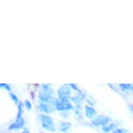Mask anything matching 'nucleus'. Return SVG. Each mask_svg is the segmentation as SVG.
Wrapping results in <instances>:
<instances>
[{
	"instance_id": "4468645a",
	"label": "nucleus",
	"mask_w": 133,
	"mask_h": 133,
	"mask_svg": "<svg viewBox=\"0 0 133 133\" xmlns=\"http://www.w3.org/2000/svg\"><path fill=\"white\" fill-rule=\"evenodd\" d=\"M75 115L77 117H82V105H75Z\"/></svg>"
},
{
	"instance_id": "dca6fc26",
	"label": "nucleus",
	"mask_w": 133,
	"mask_h": 133,
	"mask_svg": "<svg viewBox=\"0 0 133 133\" xmlns=\"http://www.w3.org/2000/svg\"><path fill=\"white\" fill-rule=\"evenodd\" d=\"M24 108H25V109H26L27 110H31L32 104H31V101H30V100H28V99L24 100Z\"/></svg>"
},
{
	"instance_id": "ddd939ff",
	"label": "nucleus",
	"mask_w": 133,
	"mask_h": 133,
	"mask_svg": "<svg viewBox=\"0 0 133 133\" xmlns=\"http://www.w3.org/2000/svg\"><path fill=\"white\" fill-rule=\"evenodd\" d=\"M9 96H10V98L11 99V101L13 102L15 104H17V105L19 104V103H20L19 98H18V97H17L16 94H14V93H12V92H11V93L9 94Z\"/></svg>"
},
{
	"instance_id": "7ed1b4c3",
	"label": "nucleus",
	"mask_w": 133,
	"mask_h": 133,
	"mask_svg": "<svg viewBox=\"0 0 133 133\" xmlns=\"http://www.w3.org/2000/svg\"><path fill=\"white\" fill-rule=\"evenodd\" d=\"M71 88L70 87L69 84H64L62 86H60L57 91V98L61 101L66 102V101H71Z\"/></svg>"
},
{
	"instance_id": "f3484780",
	"label": "nucleus",
	"mask_w": 133,
	"mask_h": 133,
	"mask_svg": "<svg viewBox=\"0 0 133 133\" xmlns=\"http://www.w3.org/2000/svg\"><path fill=\"white\" fill-rule=\"evenodd\" d=\"M111 133H129V131L124 128H116Z\"/></svg>"
},
{
	"instance_id": "6e6552de",
	"label": "nucleus",
	"mask_w": 133,
	"mask_h": 133,
	"mask_svg": "<svg viewBox=\"0 0 133 133\" xmlns=\"http://www.w3.org/2000/svg\"><path fill=\"white\" fill-rule=\"evenodd\" d=\"M97 110L93 106H91V105L87 104L84 106V115L87 118L92 120L93 118L97 117Z\"/></svg>"
},
{
	"instance_id": "aec40b11",
	"label": "nucleus",
	"mask_w": 133,
	"mask_h": 133,
	"mask_svg": "<svg viewBox=\"0 0 133 133\" xmlns=\"http://www.w3.org/2000/svg\"><path fill=\"white\" fill-rule=\"evenodd\" d=\"M129 109L130 110V112L133 114V104H129Z\"/></svg>"
},
{
	"instance_id": "423d86ee",
	"label": "nucleus",
	"mask_w": 133,
	"mask_h": 133,
	"mask_svg": "<svg viewBox=\"0 0 133 133\" xmlns=\"http://www.w3.org/2000/svg\"><path fill=\"white\" fill-rule=\"evenodd\" d=\"M37 108H38V110L40 112H42L43 114H45V115L51 114L56 111V108L53 105L47 104V103H40Z\"/></svg>"
},
{
	"instance_id": "9d476101",
	"label": "nucleus",
	"mask_w": 133,
	"mask_h": 133,
	"mask_svg": "<svg viewBox=\"0 0 133 133\" xmlns=\"http://www.w3.org/2000/svg\"><path fill=\"white\" fill-rule=\"evenodd\" d=\"M115 129H116V125H115V124H113V123H110V124L105 125V126H104V127H102L103 132H104V133L112 132Z\"/></svg>"
},
{
	"instance_id": "5701e85b",
	"label": "nucleus",
	"mask_w": 133,
	"mask_h": 133,
	"mask_svg": "<svg viewBox=\"0 0 133 133\" xmlns=\"http://www.w3.org/2000/svg\"><path fill=\"white\" fill-rule=\"evenodd\" d=\"M40 133H46V132H45V131H41Z\"/></svg>"
},
{
	"instance_id": "2eb2a0df",
	"label": "nucleus",
	"mask_w": 133,
	"mask_h": 133,
	"mask_svg": "<svg viewBox=\"0 0 133 133\" xmlns=\"http://www.w3.org/2000/svg\"><path fill=\"white\" fill-rule=\"evenodd\" d=\"M0 87H1V89L5 90V91L10 92V93H11V87L10 84H5V83H1V84H0Z\"/></svg>"
},
{
	"instance_id": "1a4fd4ad",
	"label": "nucleus",
	"mask_w": 133,
	"mask_h": 133,
	"mask_svg": "<svg viewBox=\"0 0 133 133\" xmlns=\"http://www.w3.org/2000/svg\"><path fill=\"white\" fill-rule=\"evenodd\" d=\"M41 88V92L46 95H50V96H54V91L51 87V84H43L40 85Z\"/></svg>"
},
{
	"instance_id": "f03ea898",
	"label": "nucleus",
	"mask_w": 133,
	"mask_h": 133,
	"mask_svg": "<svg viewBox=\"0 0 133 133\" xmlns=\"http://www.w3.org/2000/svg\"><path fill=\"white\" fill-rule=\"evenodd\" d=\"M38 118L41 122L43 129L50 132H54L56 130V125H55L54 119L51 116L45 114H40Z\"/></svg>"
},
{
	"instance_id": "a211bd4d",
	"label": "nucleus",
	"mask_w": 133,
	"mask_h": 133,
	"mask_svg": "<svg viewBox=\"0 0 133 133\" xmlns=\"http://www.w3.org/2000/svg\"><path fill=\"white\" fill-rule=\"evenodd\" d=\"M70 85V87L71 88L72 90H74V91H76L77 92H79L81 90L79 89V87H78V85L76 84H69Z\"/></svg>"
},
{
	"instance_id": "412c9836",
	"label": "nucleus",
	"mask_w": 133,
	"mask_h": 133,
	"mask_svg": "<svg viewBox=\"0 0 133 133\" xmlns=\"http://www.w3.org/2000/svg\"><path fill=\"white\" fill-rule=\"evenodd\" d=\"M21 133H31V132H30L28 130H23V131H22Z\"/></svg>"
},
{
	"instance_id": "20e7f679",
	"label": "nucleus",
	"mask_w": 133,
	"mask_h": 133,
	"mask_svg": "<svg viewBox=\"0 0 133 133\" xmlns=\"http://www.w3.org/2000/svg\"><path fill=\"white\" fill-rule=\"evenodd\" d=\"M112 121V118L109 116H103V115H99V116H97L95 118L91 120V124L96 127H104L105 125L110 124Z\"/></svg>"
},
{
	"instance_id": "39448f33",
	"label": "nucleus",
	"mask_w": 133,
	"mask_h": 133,
	"mask_svg": "<svg viewBox=\"0 0 133 133\" xmlns=\"http://www.w3.org/2000/svg\"><path fill=\"white\" fill-rule=\"evenodd\" d=\"M55 108H56V110H58L60 112L63 111H69V110H74L75 106L73 105V104L71 103V101H61V100H57V104H55Z\"/></svg>"
},
{
	"instance_id": "0eeeda50",
	"label": "nucleus",
	"mask_w": 133,
	"mask_h": 133,
	"mask_svg": "<svg viewBox=\"0 0 133 133\" xmlns=\"http://www.w3.org/2000/svg\"><path fill=\"white\" fill-rule=\"evenodd\" d=\"M85 98H86V95L81 90L79 92H77V94L75 96H72L71 101L72 104H75V105H82L83 102L84 101Z\"/></svg>"
},
{
	"instance_id": "f8f14e48",
	"label": "nucleus",
	"mask_w": 133,
	"mask_h": 133,
	"mask_svg": "<svg viewBox=\"0 0 133 133\" xmlns=\"http://www.w3.org/2000/svg\"><path fill=\"white\" fill-rule=\"evenodd\" d=\"M118 87L123 91H128L131 90V84H118Z\"/></svg>"
},
{
	"instance_id": "4be33fe9",
	"label": "nucleus",
	"mask_w": 133,
	"mask_h": 133,
	"mask_svg": "<svg viewBox=\"0 0 133 133\" xmlns=\"http://www.w3.org/2000/svg\"><path fill=\"white\" fill-rule=\"evenodd\" d=\"M132 92H133V84H131V90H130Z\"/></svg>"
},
{
	"instance_id": "6ab92c4d",
	"label": "nucleus",
	"mask_w": 133,
	"mask_h": 133,
	"mask_svg": "<svg viewBox=\"0 0 133 133\" xmlns=\"http://www.w3.org/2000/svg\"><path fill=\"white\" fill-rule=\"evenodd\" d=\"M60 114H61V116H64L63 117H64V118H68V117H69L68 111H63V112H60Z\"/></svg>"
},
{
	"instance_id": "9b49d317",
	"label": "nucleus",
	"mask_w": 133,
	"mask_h": 133,
	"mask_svg": "<svg viewBox=\"0 0 133 133\" xmlns=\"http://www.w3.org/2000/svg\"><path fill=\"white\" fill-rule=\"evenodd\" d=\"M71 126V124L69 122H60L59 123V130L60 131H66Z\"/></svg>"
},
{
	"instance_id": "f257e3e1",
	"label": "nucleus",
	"mask_w": 133,
	"mask_h": 133,
	"mask_svg": "<svg viewBox=\"0 0 133 133\" xmlns=\"http://www.w3.org/2000/svg\"><path fill=\"white\" fill-rule=\"evenodd\" d=\"M24 103L20 102L19 104L17 105V114L16 117V119L13 123H11L9 125L8 130H20L22 129L24 124H25V120H24L23 114H24Z\"/></svg>"
}]
</instances>
